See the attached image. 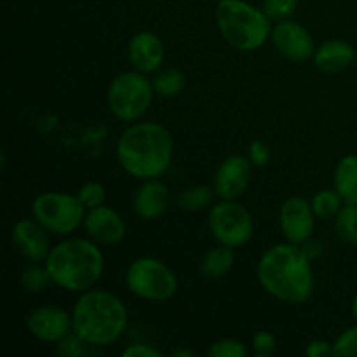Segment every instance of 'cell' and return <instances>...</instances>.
<instances>
[{
	"mask_svg": "<svg viewBox=\"0 0 357 357\" xmlns=\"http://www.w3.org/2000/svg\"><path fill=\"white\" fill-rule=\"evenodd\" d=\"M257 275L261 288L284 303L300 305L312 296V265L298 244H275L265 251L258 261Z\"/></svg>",
	"mask_w": 357,
	"mask_h": 357,
	"instance_id": "cell-1",
	"label": "cell"
},
{
	"mask_svg": "<svg viewBox=\"0 0 357 357\" xmlns=\"http://www.w3.org/2000/svg\"><path fill=\"white\" fill-rule=\"evenodd\" d=\"M173 136L157 122H135L117 142V159L136 180H153L169 169L173 160Z\"/></svg>",
	"mask_w": 357,
	"mask_h": 357,
	"instance_id": "cell-2",
	"label": "cell"
},
{
	"mask_svg": "<svg viewBox=\"0 0 357 357\" xmlns=\"http://www.w3.org/2000/svg\"><path fill=\"white\" fill-rule=\"evenodd\" d=\"M124 302L107 289H87L72 310L73 331L93 347L115 344L128 326Z\"/></svg>",
	"mask_w": 357,
	"mask_h": 357,
	"instance_id": "cell-3",
	"label": "cell"
},
{
	"mask_svg": "<svg viewBox=\"0 0 357 357\" xmlns=\"http://www.w3.org/2000/svg\"><path fill=\"white\" fill-rule=\"evenodd\" d=\"M51 281L72 293H84L100 281L103 253L93 241L72 237L51 248L44 261Z\"/></svg>",
	"mask_w": 357,
	"mask_h": 357,
	"instance_id": "cell-4",
	"label": "cell"
},
{
	"mask_svg": "<svg viewBox=\"0 0 357 357\" xmlns=\"http://www.w3.org/2000/svg\"><path fill=\"white\" fill-rule=\"evenodd\" d=\"M216 24L220 33L234 49L257 51L271 37V17L264 9L244 0H220L216 6Z\"/></svg>",
	"mask_w": 357,
	"mask_h": 357,
	"instance_id": "cell-5",
	"label": "cell"
},
{
	"mask_svg": "<svg viewBox=\"0 0 357 357\" xmlns=\"http://www.w3.org/2000/svg\"><path fill=\"white\" fill-rule=\"evenodd\" d=\"M153 93V82L146 79L145 73L138 70L119 73L108 87V108L119 121L135 122L149 110Z\"/></svg>",
	"mask_w": 357,
	"mask_h": 357,
	"instance_id": "cell-6",
	"label": "cell"
},
{
	"mask_svg": "<svg viewBox=\"0 0 357 357\" xmlns=\"http://www.w3.org/2000/svg\"><path fill=\"white\" fill-rule=\"evenodd\" d=\"M126 286L132 295L146 302H167L176 293L178 279L164 261L143 257L128 267Z\"/></svg>",
	"mask_w": 357,
	"mask_h": 357,
	"instance_id": "cell-7",
	"label": "cell"
},
{
	"mask_svg": "<svg viewBox=\"0 0 357 357\" xmlns=\"http://www.w3.org/2000/svg\"><path fill=\"white\" fill-rule=\"evenodd\" d=\"M84 204L77 195L63 192H44L31 204V215L47 232L68 236L75 232L86 220Z\"/></svg>",
	"mask_w": 357,
	"mask_h": 357,
	"instance_id": "cell-8",
	"label": "cell"
},
{
	"mask_svg": "<svg viewBox=\"0 0 357 357\" xmlns=\"http://www.w3.org/2000/svg\"><path fill=\"white\" fill-rule=\"evenodd\" d=\"M209 230L220 244L241 248L253 237V218L243 204L236 201H220L209 211Z\"/></svg>",
	"mask_w": 357,
	"mask_h": 357,
	"instance_id": "cell-9",
	"label": "cell"
},
{
	"mask_svg": "<svg viewBox=\"0 0 357 357\" xmlns=\"http://www.w3.org/2000/svg\"><path fill=\"white\" fill-rule=\"evenodd\" d=\"M279 225L282 236L293 244H302L312 236L316 227V213L312 204L303 197L293 195L282 202L279 209Z\"/></svg>",
	"mask_w": 357,
	"mask_h": 357,
	"instance_id": "cell-10",
	"label": "cell"
},
{
	"mask_svg": "<svg viewBox=\"0 0 357 357\" xmlns=\"http://www.w3.org/2000/svg\"><path fill=\"white\" fill-rule=\"evenodd\" d=\"M251 160L244 155H230L220 164L213 190L220 201H236L251 183Z\"/></svg>",
	"mask_w": 357,
	"mask_h": 357,
	"instance_id": "cell-11",
	"label": "cell"
},
{
	"mask_svg": "<svg viewBox=\"0 0 357 357\" xmlns=\"http://www.w3.org/2000/svg\"><path fill=\"white\" fill-rule=\"evenodd\" d=\"M271 38L278 51L291 61H307L312 58L316 47L307 28L291 20H282L272 28Z\"/></svg>",
	"mask_w": 357,
	"mask_h": 357,
	"instance_id": "cell-12",
	"label": "cell"
},
{
	"mask_svg": "<svg viewBox=\"0 0 357 357\" xmlns=\"http://www.w3.org/2000/svg\"><path fill=\"white\" fill-rule=\"evenodd\" d=\"M26 326L35 338L51 344L52 342L58 344L63 337L73 331L72 316L56 305H42L31 310L26 319Z\"/></svg>",
	"mask_w": 357,
	"mask_h": 357,
	"instance_id": "cell-13",
	"label": "cell"
},
{
	"mask_svg": "<svg viewBox=\"0 0 357 357\" xmlns=\"http://www.w3.org/2000/svg\"><path fill=\"white\" fill-rule=\"evenodd\" d=\"M47 230L37 220H17L13 227V243L16 250L26 258L28 261H45L49 251Z\"/></svg>",
	"mask_w": 357,
	"mask_h": 357,
	"instance_id": "cell-14",
	"label": "cell"
},
{
	"mask_svg": "<svg viewBox=\"0 0 357 357\" xmlns=\"http://www.w3.org/2000/svg\"><path fill=\"white\" fill-rule=\"evenodd\" d=\"M128 56L132 68L142 73H152L162 66L166 49L162 40L152 31H139L132 35L128 45Z\"/></svg>",
	"mask_w": 357,
	"mask_h": 357,
	"instance_id": "cell-15",
	"label": "cell"
},
{
	"mask_svg": "<svg viewBox=\"0 0 357 357\" xmlns=\"http://www.w3.org/2000/svg\"><path fill=\"white\" fill-rule=\"evenodd\" d=\"M84 227L87 236L100 244H117L126 236L124 220L115 209L103 204L87 213Z\"/></svg>",
	"mask_w": 357,
	"mask_h": 357,
	"instance_id": "cell-16",
	"label": "cell"
},
{
	"mask_svg": "<svg viewBox=\"0 0 357 357\" xmlns=\"http://www.w3.org/2000/svg\"><path fill=\"white\" fill-rule=\"evenodd\" d=\"M132 208H135L136 215L143 220L160 218L169 208L167 187L157 178L145 180V183L136 190L135 199H132Z\"/></svg>",
	"mask_w": 357,
	"mask_h": 357,
	"instance_id": "cell-17",
	"label": "cell"
},
{
	"mask_svg": "<svg viewBox=\"0 0 357 357\" xmlns=\"http://www.w3.org/2000/svg\"><path fill=\"white\" fill-rule=\"evenodd\" d=\"M354 47L344 40H328L314 52V63L326 73H338L354 61Z\"/></svg>",
	"mask_w": 357,
	"mask_h": 357,
	"instance_id": "cell-18",
	"label": "cell"
},
{
	"mask_svg": "<svg viewBox=\"0 0 357 357\" xmlns=\"http://www.w3.org/2000/svg\"><path fill=\"white\" fill-rule=\"evenodd\" d=\"M335 190L344 202L357 204V155H347L337 164L335 169Z\"/></svg>",
	"mask_w": 357,
	"mask_h": 357,
	"instance_id": "cell-19",
	"label": "cell"
},
{
	"mask_svg": "<svg viewBox=\"0 0 357 357\" xmlns=\"http://www.w3.org/2000/svg\"><path fill=\"white\" fill-rule=\"evenodd\" d=\"M232 267H234V248L220 244V246L213 248L211 251H208L206 257L202 258L201 272L204 278L220 279L223 278V275L229 274Z\"/></svg>",
	"mask_w": 357,
	"mask_h": 357,
	"instance_id": "cell-20",
	"label": "cell"
},
{
	"mask_svg": "<svg viewBox=\"0 0 357 357\" xmlns=\"http://www.w3.org/2000/svg\"><path fill=\"white\" fill-rule=\"evenodd\" d=\"M335 230L337 236L344 241L345 244L356 246L357 244V204L342 206L340 211L335 216Z\"/></svg>",
	"mask_w": 357,
	"mask_h": 357,
	"instance_id": "cell-21",
	"label": "cell"
},
{
	"mask_svg": "<svg viewBox=\"0 0 357 357\" xmlns=\"http://www.w3.org/2000/svg\"><path fill=\"white\" fill-rule=\"evenodd\" d=\"M213 195H215L213 188L206 187V185H195V187H188L181 192V195L178 197V206L188 213L201 211L211 204Z\"/></svg>",
	"mask_w": 357,
	"mask_h": 357,
	"instance_id": "cell-22",
	"label": "cell"
},
{
	"mask_svg": "<svg viewBox=\"0 0 357 357\" xmlns=\"http://www.w3.org/2000/svg\"><path fill=\"white\" fill-rule=\"evenodd\" d=\"M185 86V77L180 70L176 68H167L157 73L153 79V89L159 96L164 98H173L178 93H181Z\"/></svg>",
	"mask_w": 357,
	"mask_h": 357,
	"instance_id": "cell-23",
	"label": "cell"
},
{
	"mask_svg": "<svg viewBox=\"0 0 357 357\" xmlns=\"http://www.w3.org/2000/svg\"><path fill=\"white\" fill-rule=\"evenodd\" d=\"M342 202H344V199L340 197L337 190H321L314 195L310 204H312V209L317 218L328 220L337 216V213L342 208Z\"/></svg>",
	"mask_w": 357,
	"mask_h": 357,
	"instance_id": "cell-24",
	"label": "cell"
},
{
	"mask_svg": "<svg viewBox=\"0 0 357 357\" xmlns=\"http://www.w3.org/2000/svg\"><path fill=\"white\" fill-rule=\"evenodd\" d=\"M21 282L23 288L30 293L44 291L49 284H51V275H49L47 268L40 267L37 261H31V265L24 267L23 274H21Z\"/></svg>",
	"mask_w": 357,
	"mask_h": 357,
	"instance_id": "cell-25",
	"label": "cell"
},
{
	"mask_svg": "<svg viewBox=\"0 0 357 357\" xmlns=\"http://www.w3.org/2000/svg\"><path fill=\"white\" fill-rule=\"evenodd\" d=\"M77 197L80 199L84 208L94 209L98 208V206L103 204L105 197H107V192H105V187L101 183H98V181H89V183H84L82 187L79 188Z\"/></svg>",
	"mask_w": 357,
	"mask_h": 357,
	"instance_id": "cell-26",
	"label": "cell"
},
{
	"mask_svg": "<svg viewBox=\"0 0 357 357\" xmlns=\"http://www.w3.org/2000/svg\"><path fill=\"white\" fill-rule=\"evenodd\" d=\"M208 356H211V357H246L248 347L239 340L223 338V340L215 342V344L209 347Z\"/></svg>",
	"mask_w": 357,
	"mask_h": 357,
	"instance_id": "cell-27",
	"label": "cell"
},
{
	"mask_svg": "<svg viewBox=\"0 0 357 357\" xmlns=\"http://www.w3.org/2000/svg\"><path fill=\"white\" fill-rule=\"evenodd\" d=\"M333 356L357 357V326L349 328L333 342Z\"/></svg>",
	"mask_w": 357,
	"mask_h": 357,
	"instance_id": "cell-28",
	"label": "cell"
},
{
	"mask_svg": "<svg viewBox=\"0 0 357 357\" xmlns=\"http://www.w3.org/2000/svg\"><path fill=\"white\" fill-rule=\"evenodd\" d=\"M264 10L271 20H288L296 10V0H264Z\"/></svg>",
	"mask_w": 357,
	"mask_h": 357,
	"instance_id": "cell-29",
	"label": "cell"
},
{
	"mask_svg": "<svg viewBox=\"0 0 357 357\" xmlns=\"http://www.w3.org/2000/svg\"><path fill=\"white\" fill-rule=\"evenodd\" d=\"M86 342L75 331H70L58 342V354L63 357H80L86 354Z\"/></svg>",
	"mask_w": 357,
	"mask_h": 357,
	"instance_id": "cell-30",
	"label": "cell"
},
{
	"mask_svg": "<svg viewBox=\"0 0 357 357\" xmlns=\"http://www.w3.org/2000/svg\"><path fill=\"white\" fill-rule=\"evenodd\" d=\"M278 349V342L275 337L267 330H261L258 333H255L253 337V351L255 354L260 357H268L272 356Z\"/></svg>",
	"mask_w": 357,
	"mask_h": 357,
	"instance_id": "cell-31",
	"label": "cell"
},
{
	"mask_svg": "<svg viewBox=\"0 0 357 357\" xmlns=\"http://www.w3.org/2000/svg\"><path fill=\"white\" fill-rule=\"evenodd\" d=\"M248 152H250V160L253 166H267L268 160H271V150H268V146L265 145L264 142H260V139L251 142Z\"/></svg>",
	"mask_w": 357,
	"mask_h": 357,
	"instance_id": "cell-32",
	"label": "cell"
},
{
	"mask_svg": "<svg viewBox=\"0 0 357 357\" xmlns=\"http://www.w3.org/2000/svg\"><path fill=\"white\" fill-rule=\"evenodd\" d=\"M124 357H160L162 352L149 344H131L122 352Z\"/></svg>",
	"mask_w": 357,
	"mask_h": 357,
	"instance_id": "cell-33",
	"label": "cell"
},
{
	"mask_svg": "<svg viewBox=\"0 0 357 357\" xmlns=\"http://www.w3.org/2000/svg\"><path fill=\"white\" fill-rule=\"evenodd\" d=\"M305 354L309 357L333 356V344L326 340H312L305 347Z\"/></svg>",
	"mask_w": 357,
	"mask_h": 357,
	"instance_id": "cell-34",
	"label": "cell"
},
{
	"mask_svg": "<svg viewBox=\"0 0 357 357\" xmlns=\"http://www.w3.org/2000/svg\"><path fill=\"white\" fill-rule=\"evenodd\" d=\"M352 316H354V319L357 323V295L354 296V300H352Z\"/></svg>",
	"mask_w": 357,
	"mask_h": 357,
	"instance_id": "cell-35",
	"label": "cell"
},
{
	"mask_svg": "<svg viewBox=\"0 0 357 357\" xmlns=\"http://www.w3.org/2000/svg\"><path fill=\"white\" fill-rule=\"evenodd\" d=\"M173 356H187V357H190L192 354H190V352H187V351H174Z\"/></svg>",
	"mask_w": 357,
	"mask_h": 357,
	"instance_id": "cell-36",
	"label": "cell"
}]
</instances>
